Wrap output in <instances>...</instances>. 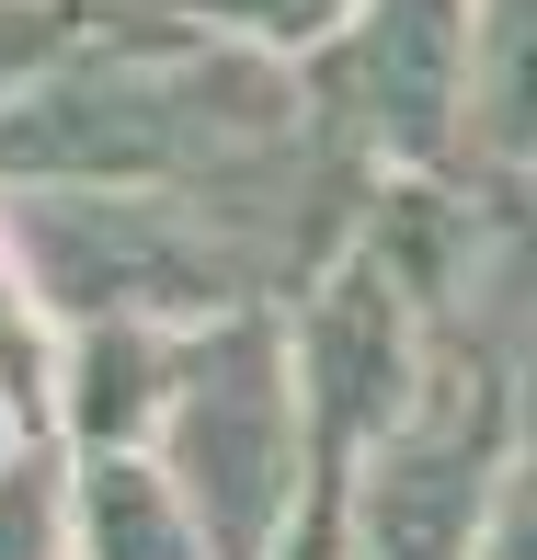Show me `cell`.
<instances>
[{"label": "cell", "instance_id": "obj_3", "mask_svg": "<svg viewBox=\"0 0 537 560\" xmlns=\"http://www.w3.org/2000/svg\"><path fill=\"white\" fill-rule=\"evenodd\" d=\"M515 446H526V423H515L503 366L457 343L434 400L389 446L354 457V560H480Z\"/></svg>", "mask_w": 537, "mask_h": 560}, {"label": "cell", "instance_id": "obj_7", "mask_svg": "<svg viewBox=\"0 0 537 560\" xmlns=\"http://www.w3.org/2000/svg\"><path fill=\"white\" fill-rule=\"evenodd\" d=\"M469 172H503V184H526V172H537V0H480Z\"/></svg>", "mask_w": 537, "mask_h": 560}, {"label": "cell", "instance_id": "obj_11", "mask_svg": "<svg viewBox=\"0 0 537 560\" xmlns=\"http://www.w3.org/2000/svg\"><path fill=\"white\" fill-rule=\"evenodd\" d=\"M184 12H207L218 35H241V46H264V58H297V69H310L366 0H184Z\"/></svg>", "mask_w": 537, "mask_h": 560}, {"label": "cell", "instance_id": "obj_8", "mask_svg": "<svg viewBox=\"0 0 537 560\" xmlns=\"http://www.w3.org/2000/svg\"><path fill=\"white\" fill-rule=\"evenodd\" d=\"M0 560H81V457L58 435L0 446Z\"/></svg>", "mask_w": 537, "mask_h": 560}, {"label": "cell", "instance_id": "obj_1", "mask_svg": "<svg viewBox=\"0 0 537 560\" xmlns=\"http://www.w3.org/2000/svg\"><path fill=\"white\" fill-rule=\"evenodd\" d=\"M149 457L184 480V503L207 515L218 560H275L287 549L297 503H310L320 469H331L287 310L195 320L184 332V400H172V423H161Z\"/></svg>", "mask_w": 537, "mask_h": 560}, {"label": "cell", "instance_id": "obj_10", "mask_svg": "<svg viewBox=\"0 0 537 560\" xmlns=\"http://www.w3.org/2000/svg\"><path fill=\"white\" fill-rule=\"evenodd\" d=\"M104 23H115V0H0V104H23V92L58 58H81Z\"/></svg>", "mask_w": 537, "mask_h": 560}, {"label": "cell", "instance_id": "obj_13", "mask_svg": "<svg viewBox=\"0 0 537 560\" xmlns=\"http://www.w3.org/2000/svg\"><path fill=\"white\" fill-rule=\"evenodd\" d=\"M12 435H35V423H23V412H12V400H0V446H12Z\"/></svg>", "mask_w": 537, "mask_h": 560}, {"label": "cell", "instance_id": "obj_6", "mask_svg": "<svg viewBox=\"0 0 537 560\" xmlns=\"http://www.w3.org/2000/svg\"><path fill=\"white\" fill-rule=\"evenodd\" d=\"M81 560H218V538L184 503V480L149 446H126V457H81Z\"/></svg>", "mask_w": 537, "mask_h": 560}, {"label": "cell", "instance_id": "obj_12", "mask_svg": "<svg viewBox=\"0 0 537 560\" xmlns=\"http://www.w3.org/2000/svg\"><path fill=\"white\" fill-rule=\"evenodd\" d=\"M480 560H537V435L515 446V469H503V503H492V549Z\"/></svg>", "mask_w": 537, "mask_h": 560}, {"label": "cell", "instance_id": "obj_9", "mask_svg": "<svg viewBox=\"0 0 537 560\" xmlns=\"http://www.w3.org/2000/svg\"><path fill=\"white\" fill-rule=\"evenodd\" d=\"M46 389H58V320L35 298V264L12 241V207H0V400L46 435Z\"/></svg>", "mask_w": 537, "mask_h": 560}, {"label": "cell", "instance_id": "obj_4", "mask_svg": "<svg viewBox=\"0 0 537 560\" xmlns=\"http://www.w3.org/2000/svg\"><path fill=\"white\" fill-rule=\"evenodd\" d=\"M469 69L480 0H366L310 58V104L389 184H434V172H469Z\"/></svg>", "mask_w": 537, "mask_h": 560}, {"label": "cell", "instance_id": "obj_14", "mask_svg": "<svg viewBox=\"0 0 537 560\" xmlns=\"http://www.w3.org/2000/svg\"><path fill=\"white\" fill-rule=\"evenodd\" d=\"M526 195H537V172H526Z\"/></svg>", "mask_w": 537, "mask_h": 560}, {"label": "cell", "instance_id": "obj_5", "mask_svg": "<svg viewBox=\"0 0 537 560\" xmlns=\"http://www.w3.org/2000/svg\"><path fill=\"white\" fill-rule=\"evenodd\" d=\"M172 400H184V332L172 320H81L58 332V389H46V435L81 457L161 446Z\"/></svg>", "mask_w": 537, "mask_h": 560}, {"label": "cell", "instance_id": "obj_2", "mask_svg": "<svg viewBox=\"0 0 537 560\" xmlns=\"http://www.w3.org/2000/svg\"><path fill=\"white\" fill-rule=\"evenodd\" d=\"M287 332H297V377H310V412H320V457H331V469H354L366 446H389L400 423L434 400V377H446V354H457L446 310L423 298V275L400 264L389 229H366V241L297 298Z\"/></svg>", "mask_w": 537, "mask_h": 560}]
</instances>
